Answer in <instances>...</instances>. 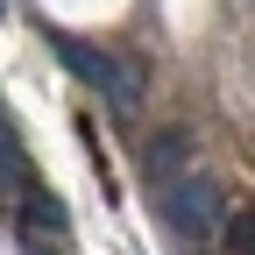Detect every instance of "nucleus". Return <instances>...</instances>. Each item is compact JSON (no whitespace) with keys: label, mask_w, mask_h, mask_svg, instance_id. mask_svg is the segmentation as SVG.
I'll return each instance as SVG.
<instances>
[{"label":"nucleus","mask_w":255,"mask_h":255,"mask_svg":"<svg viewBox=\"0 0 255 255\" xmlns=\"http://www.w3.org/2000/svg\"><path fill=\"white\" fill-rule=\"evenodd\" d=\"M227 248H234V255H248V248H255V227H248V213L227 227Z\"/></svg>","instance_id":"6"},{"label":"nucleus","mask_w":255,"mask_h":255,"mask_svg":"<svg viewBox=\"0 0 255 255\" xmlns=\"http://www.w3.org/2000/svg\"><path fill=\"white\" fill-rule=\"evenodd\" d=\"M28 220H36L43 234H57V227H71V220H64V206L50 199V191H28Z\"/></svg>","instance_id":"4"},{"label":"nucleus","mask_w":255,"mask_h":255,"mask_svg":"<svg viewBox=\"0 0 255 255\" xmlns=\"http://www.w3.org/2000/svg\"><path fill=\"white\" fill-rule=\"evenodd\" d=\"M163 220H170L177 241H206L220 220H227V199H220V184L206 170H184V177L163 184Z\"/></svg>","instance_id":"2"},{"label":"nucleus","mask_w":255,"mask_h":255,"mask_svg":"<svg viewBox=\"0 0 255 255\" xmlns=\"http://www.w3.org/2000/svg\"><path fill=\"white\" fill-rule=\"evenodd\" d=\"M21 170V149H14V135H7V128H0V184H7Z\"/></svg>","instance_id":"5"},{"label":"nucleus","mask_w":255,"mask_h":255,"mask_svg":"<svg viewBox=\"0 0 255 255\" xmlns=\"http://www.w3.org/2000/svg\"><path fill=\"white\" fill-rule=\"evenodd\" d=\"M36 255H50V248H36Z\"/></svg>","instance_id":"7"},{"label":"nucleus","mask_w":255,"mask_h":255,"mask_svg":"<svg viewBox=\"0 0 255 255\" xmlns=\"http://www.w3.org/2000/svg\"><path fill=\"white\" fill-rule=\"evenodd\" d=\"M184 163H191V135H184V128H163V135H149V149H142V170H149V177H163V184H170Z\"/></svg>","instance_id":"3"},{"label":"nucleus","mask_w":255,"mask_h":255,"mask_svg":"<svg viewBox=\"0 0 255 255\" xmlns=\"http://www.w3.org/2000/svg\"><path fill=\"white\" fill-rule=\"evenodd\" d=\"M50 50L64 57V71H78L85 85H100L114 114H135V100H142V64L107 57L100 43H85V36H50Z\"/></svg>","instance_id":"1"}]
</instances>
